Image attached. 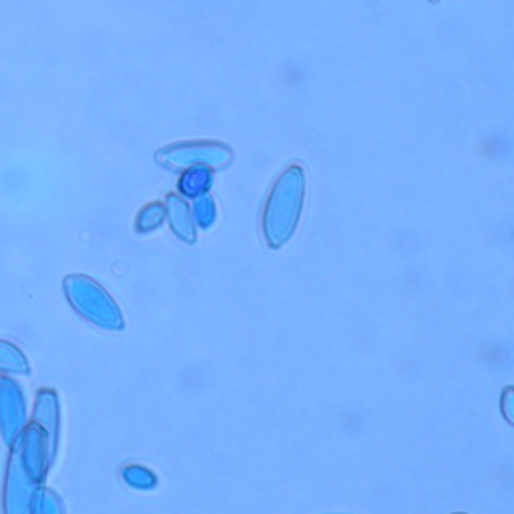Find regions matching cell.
Masks as SVG:
<instances>
[{
  "label": "cell",
  "mask_w": 514,
  "mask_h": 514,
  "mask_svg": "<svg viewBox=\"0 0 514 514\" xmlns=\"http://www.w3.org/2000/svg\"><path fill=\"white\" fill-rule=\"evenodd\" d=\"M67 290H69L71 299L77 304V308L83 309V312L88 316L109 317V316L117 314L115 304L109 299L107 293H105L95 282L87 280V277H80V275L69 277Z\"/></svg>",
  "instance_id": "cell-1"
},
{
  "label": "cell",
  "mask_w": 514,
  "mask_h": 514,
  "mask_svg": "<svg viewBox=\"0 0 514 514\" xmlns=\"http://www.w3.org/2000/svg\"><path fill=\"white\" fill-rule=\"evenodd\" d=\"M169 215H171V223H173L175 233H179L185 240L195 238L193 232H191L190 215H187V207L183 206V201H179L175 198V195H171L169 198Z\"/></svg>",
  "instance_id": "cell-2"
},
{
  "label": "cell",
  "mask_w": 514,
  "mask_h": 514,
  "mask_svg": "<svg viewBox=\"0 0 514 514\" xmlns=\"http://www.w3.org/2000/svg\"><path fill=\"white\" fill-rule=\"evenodd\" d=\"M163 215H165V209H163L161 203H151L147 206L141 214L137 217V230L139 232H151L155 227H159L163 222Z\"/></svg>",
  "instance_id": "cell-3"
},
{
  "label": "cell",
  "mask_w": 514,
  "mask_h": 514,
  "mask_svg": "<svg viewBox=\"0 0 514 514\" xmlns=\"http://www.w3.org/2000/svg\"><path fill=\"white\" fill-rule=\"evenodd\" d=\"M207 187V173L206 171H190V173H185L181 179V190L187 195H198L199 191H203Z\"/></svg>",
  "instance_id": "cell-4"
},
{
  "label": "cell",
  "mask_w": 514,
  "mask_h": 514,
  "mask_svg": "<svg viewBox=\"0 0 514 514\" xmlns=\"http://www.w3.org/2000/svg\"><path fill=\"white\" fill-rule=\"evenodd\" d=\"M504 412H507L509 418L514 422V400L510 394L504 396Z\"/></svg>",
  "instance_id": "cell-5"
}]
</instances>
